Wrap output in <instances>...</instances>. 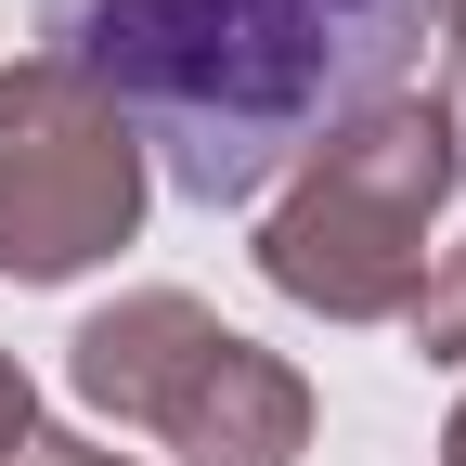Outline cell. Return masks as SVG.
<instances>
[{"label":"cell","mask_w":466,"mask_h":466,"mask_svg":"<svg viewBox=\"0 0 466 466\" xmlns=\"http://www.w3.org/2000/svg\"><path fill=\"white\" fill-rule=\"evenodd\" d=\"M441 26V0H39L52 66L130 116L182 208L272 195L311 143L376 116Z\"/></svg>","instance_id":"1"},{"label":"cell","mask_w":466,"mask_h":466,"mask_svg":"<svg viewBox=\"0 0 466 466\" xmlns=\"http://www.w3.org/2000/svg\"><path fill=\"white\" fill-rule=\"evenodd\" d=\"M466 182V143L428 91H389L376 116H350L337 143L285 168V195L259 220V272L272 299H299L324 324H389L428 285V233Z\"/></svg>","instance_id":"2"},{"label":"cell","mask_w":466,"mask_h":466,"mask_svg":"<svg viewBox=\"0 0 466 466\" xmlns=\"http://www.w3.org/2000/svg\"><path fill=\"white\" fill-rule=\"evenodd\" d=\"M66 376L91 415L168 441L182 466H299L311 453V376L285 350L233 337L182 285H130L116 311H91L66 337Z\"/></svg>","instance_id":"3"},{"label":"cell","mask_w":466,"mask_h":466,"mask_svg":"<svg viewBox=\"0 0 466 466\" xmlns=\"http://www.w3.org/2000/svg\"><path fill=\"white\" fill-rule=\"evenodd\" d=\"M143 195H156V168L130 143V116L91 78H66L52 52H26L0 78V272L66 285V272L116 259L143 233Z\"/></svg>","instance_id":"4"},{"label":"cell","mask_w":466,"mask_h":466,"mask_svg":"<svg viewBox=\"0 0 466 466\" xmlns=\"http://www.w3.org/2000/svg\"><path fill=\"white\" fill-rule=\"evenodd\" d=\"M401 324H415V350H428V363H453V376H466V247L415 285V311H401Z\"/></svg>","instance_id":"5"},{"label":"cell","mask_w":466,"mask_h":466,"mask_svg":"<svg viewBox=\"0 0 466 466\" xmlns=\"http://www.w3.org/2000/svg\"><path fill=\"white\" fill-rule=\"evenodd\" d=\"M0 466H130V453H104V441H66V428H26Z\"/></svg>","instance_id":"6"},{"label":"cell","mask_w":466,"mask_h":466,"mask_svg":"<svg viewBox=\"0 0 466 466\" xmlns=\"http://www.w3.org/2000/svg\"><path fill=\"white\" fill-rule=\"evenodd\" d=\"M39 428V389H26V363H14V350H0V453H14Z\"/></svg>","instance_id":"7"},{"label":"cell","mask_w":466,"mask_h":466,"mask_svg":"<svg viewBox=\"0 0 466 466\" xmlns=\"http://www.w3.org/2000/svg\"><path fill=\"white\" fill-rule=\"evenodd\" d=\"M441 466H466V401H453V428H441Z\"/></svg>","instance_id":"8"},{"label":"cell","mask_w":466,"mask_h":466,"mask_svg":"<svg viewBox=\"0 0 466 466\" xmlns=\"http://www.w3.org/2000/svg\"><path fill=\"white\" fill-rule=\"evenodd\" d=\"M441 26H453V66H466V0H441Z\"/></svg>","instance_id":"9"},{"label":"cell","mask_w":466,"mask_h":466,"mask_svg":"<svg viewBox=\"0 0 466 466\" xmlns=\"http://www.w3.org/2000/svg\"><path fill=\"white\" fill-rule=\"evenodd\" d=\"M441 116H453V143H466V66H453V104H441Z\"/></svg>","instance_id":"10"}]
</instances>
